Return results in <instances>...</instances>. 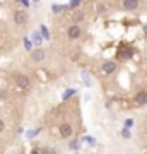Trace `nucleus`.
I'll return each instance as SVG.
<instances>
[{"instance_id":"obj_1","label":"nucleus","mask_w":147,"mask_h":154,"mask_svg":"<svg viewBox=\"0 0 147 154\" xmlns=\"http://www.w3.org/2000/svg\"><path fill=\"white\" fill-rule=\"evenodd\" d=\"M67 36H69V39H79L81 38V28L77 24H72L67 31Z\"/></svg>"},{"instance_id":"obj_2","label":"nucleus","mask_w":147,"mask_h":154,"mask_svg":"<svg viewBox=\"0 0 147 154\" xmlns=\"http://www.w3.org/2000/svg\"><path fill=\"white\" fill-rule=\"evenodd\" d=\"M14 22L16 24H26L27 22V12L26 11H17L16 14H14Z\"/></svg>"},{"instance_id":"obj_3","label":"nucleus","mask_w":147,"mask_h":154,"mask_svg":"<svg viewBox=\"0 0 147 154\" xmlns=\"http://www.w3.org/2000/svg\"><path fill=\"white\" fill-rule=\"evenodd\" d=\"M16 82H17V86H19L21 89H27L29 88V84H31V81H29V77L27 75H17Z\"/></svg>"},{"instance_id":"obj_4","label":"nucleus","mask_w":147,"mask_h":154,"mask_svg":"<svg viewBox=\"0 0 147 154\" xmlns=\"http://www.w3.org/2000/svg\"><path fill=\"white\" fill-rule=\"evenodd\" d=\"M60 135L62 137H65V139L72 135V127L69 125V123H62L60 125Z\"/></svg>"},{"instance_id":"obj_5","label":"nucleus","mask_w":147,"mask_h":154,"mask_svg":"<svg viewBox=\"0 0 147 154\" xmlns=\"http://www.w3.org/2000/svg\"><path fill=\"white\" fill-rule=\"evenodd\" d=\"M31 57H33V60H36V62L44 60V50H41V48L33 50V53H31Z\"/></svg>"},{"instance_id":"obj_6","label":"nucleus","mask_w":147,"mask_h":154,"mask_svg":"<svg viewBox=\"0 0 147 154\" xmlns=\"http://www.w3.org/2000/svg\"><path fill=\"white\" fill-rule=\"evenodd\" d=\"M123 7L127 11H135V9H139V0H125Z\"/></svg>"},{"instance_id":"obj_7","label":"nucleus","mask_w":147,"mask_h":154,"mask_svg":"<svg viewBox=\"0 0 147 154\" xmlns=\"http://www.w3.org/2000/svg\"><path fill=\"white\" fill-rule=\"evenodd\" d=\"M135 103L137 105H147V91H140L135 96Z\"/></svg>"},{"instance_id":"obj_8","label":"nucleus","mask_w":147,"mask_h":154,"mask_svg":"<svg viewBox=\"0 0 147 154\" xmlns=\"http://www.w3.org/2000/svg\"><path fill=\"white\" fill-rule=\"evenodd\" d=\"M115 70H116V63H115V62H106V63L103 65L104 74H113Z\"/></svg>"},{"instance_id":"obj_9","label":"nucleus","mask_w":147,"mask_h":154,"mask_svg":"<svg viewBox=\"0 0 147 154\" xmlns=\"http://www.w3.org/2000/svg\"><path fill=\"white\" fill-rule=\"evenodd\" d=\"M82 12H75L74 16H72V22H79V21H82Z\"/></svg>"},{"instance_id":"obj_10","label":"nucleus","mask_w":147,"mask_h":154,"mask_svg":"<svg viewBox=\"0 0 147 154\" xmlns=\"http://www.w3.org/2000/svg\"><path fill=\"white\" fill-rule=\"evenodd\" d=\"M121 135H123V137H130V130H128V128H127V127H125V128H123V130H121Z\"/></svg>"},{"instance_id":"obj_11","label":"nucleus","mask_w":147,"mask_h":154,"mask_svg":"<svg viewBox=\"0 0 147 154\" xmlns=\"http://www.w3.org/2000/svg\"><path fill=\"white\" fill-rule=\"evenodd\" d=\"M62 9H65L63 5H53V12H60Z\"/></svg>"},{"instance_id":"obj_12","label":"nucleus","mask_w":147,"mask_h":154,"mask_svg":"<svg viewBox=\"0 0 147 154\" xmlns=\"http://www.w3.org/2000/svg\"><path fill=\"white\" fill-rule=\"evenodd\" d=\"M132 125H133V122H132V120H127V122H125V127H127V128H130Z\"/></svg>"},{"instance_id":"obj_13","label":"nucleus","mask_w":147,"mask_h":154,"mask_svg":"<svg viewBox=\"0 0 147 154\" xmlns=\"http://www.w3.org/2000/svg\"><path fill=\"white\" fill-rule=\"evenodd\" d=\"M41 31H43V34H44V38H48V29H46V28H41Z\"/></svg>"},{"instance_id":"obj_14","label":"nucleus","mask_w":147,"mask_h":154,"mask_svg":"<svg viewBox=\"0 0 147 154\" xmlns=\"http://www.w3.org/2000/svg\"><path fill=\"white\" fill-rule=\"evenodd\" d=\"M72 93H74V89H67V93H65V98H69V96H70Z\"/></svg>"},{"instance_id":"obj_15","label":"nucleus","mask_w":147,"mask_h":154,"mask_svg":"<svg viewBox=\"0 0 147 154\" xmlns=\"http://www.w3.org/2000/svg\"><path fill=\"white\" fill-rule=\"evenodd\" d=\"M4 127H5V125H4V120H2V118H0V132H2V130H4Z\"/></svg>"},{"instance_id":"obj_16","label":"nucleus","mask_w":147,"mask_h":154,"mask_svg":"<svg viewBox=\"0 0 147 154\" xmlns=\"http://www.w3.org/2000/svg\"><path fill=\"white\" fill-rule=\"evenodd\" d=\"M144 33H145V36H147V24H145V28H144Z\"/></svg>"}]
</instances>
